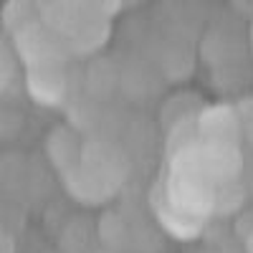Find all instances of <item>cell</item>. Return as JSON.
Masks as SVG:
<instances>
[{
    "mask_svg": "<svg viewBox=\"0 0 253 253\" xmlns=\"http://www.w3.org/2000/svg\"><path fill=\"white\" fill-rule=\"evenodd\" d=\"M13 38V46L18 58L26 66H43V63H63L66 61V41H63L43 18L18 31Z\"/></svg>",
    "mask_w": 253,
    "mask_h": 253,
    "instance_id": "1",
    "label": "cell"
},
{
    "mask_svg": "<svg viewBox=\"0 0 253 253\" xmlns=\"http://www.w3.org/2000/svg\"><path fill=\"white\" fill-rule=\"evenodd\" d=\"M28 91L43 107H58L69 91V79L63 71V63L28 66Z\"/></svg>",
    "mask_w": 253,
    "mask_h": 253,
    "instance_id": "2",
    "label": "cell"
},
{
    "mask_svg": "<svg viewBox=\"0 0 253 253\" xmlns=\"http://www.w3.org/2000/svg\"><path fill=\"white\" fill-rule=\"evenodd\" d=\"M36 20H41V5L36 0H8L3 5V28L10 36H15Z\"/></svg>",
    "mask_w": 253,
    "mask_h": 253,
    "instance_id": "3",
    "label": "cell"
},
{
    "mask_svg": "<svg viewBox=\"0 0 253 253\" xmlns=\"http://www.w3.org/2000/svg\"><path fill=\"white\" fill-rule=\"evenodd\" d=\"M48 157L53 160L56 167H61L63 172L74 170V162L79 157V150H76V139L71 134V129H56L51 137H48Z\"/></svg>",
    "mask_w": 253,
    "mask_h": 253,
    "instance_id": "4",
    "label": "cell"
},
{
    "mask_svg": "<svg viewBox=\"0 0 253 253\" xmlns=\"http://www.w3.org/2000/svg\"><path fill=\"white\" fill-rule=\"evenodd\" d=\"M15 46L13 41L8 43V41L0 36V96H3L8 91V86L13 84L15 79Z\"/></svg>",
    "mask_w": 253,
    "mask_h": 253,
    "instance_id": "5",
    "label": "cell"
},
{
    "mask_svg": "<svg viewBox=\"0 0 253 253\" xmlns=\"http://www.w3.org/2000/svg\"><path fill=\"white\" fill-rule=\"evenodd\" d=\"M66 3H74V5H81V8H96V10H109L114 8L117 0H66Z\"/></svg>",
    "mask_w": 253,
    "mask_h": 253,
    "instance_id": "6",
    "label": "cell"
},
{
    "mask_svg": "<svg viewBox=\"0 0 253 253\" xmlns=\"http://www.w3.org/2000/svg\"><path fill=\"white\" fill-rule=\"evenodd\" d=\"M248 253H253V236L248 238Z\"/></svg>",
    "mask_w": 253,
    "mask_h": 253,
    "instance_id": "7",
    "label": "cell"
},
{
    "mask_svg": "<svg viewBox=\"0 0 253 253\" xmlns=\"http://www.w3.org/2000/svg\"><path fill=\"white\" fill-rule=\"evenodd\" d=\"M251 48H253V26H251Z\"/></svg>",
    "mask_w": 253,
    "mask_h": 253,
    "instance_id": "8",
    "label": "cell"
}]
</instances>
